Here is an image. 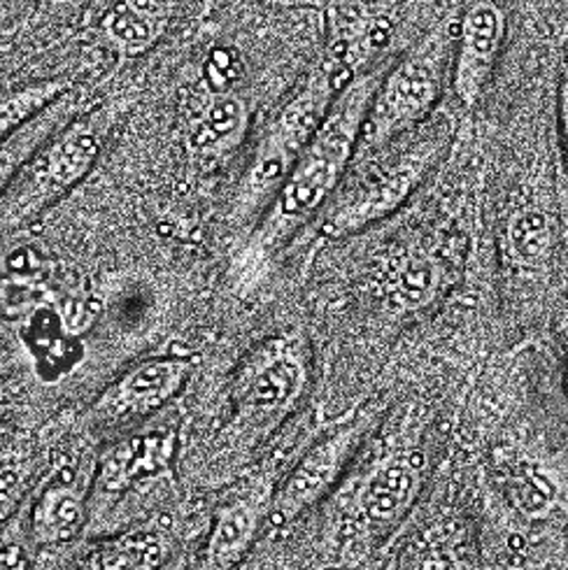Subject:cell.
<instances>
[{
  "mask_svg": "<svg viewBox=\"0 0 568 570\" xmlns=\"http://www.w3.org/2000/svg\"><path fill=\"white\" fill-rule=\"evenodd\" d=\"M452 47L454 23L443 19L399 57L394 66L384 68L361 128L354 161L371 157L435 115L438 100L450 85Z\"/></svg>",
  "mask_w": 568,
  "mask_h": 570,
  "instance_id": "5",
  "label": "cell"
},
{
  "mask_svg": "<svg viewBox=\"0 0 568 570\" xmlns=\"http://www.w3.org/2000/svg\"><path fill=\"white\" fill-rule=\"evenodd\" d=\"M557 117H559V140L564 154V168L568 177V49L559 66V89H557Z\"/></svg>",
  "mask_w": 568,
  "mask_h": 570,
  "instance_id": "23",
  "label": "cell"
},
{
  "mask_svg": "<svg viewBox=\"0 0 568 570\" xmlns=\"http://www.w3.org/2000/svg\"><path fill=\"white\" fill-rule=\"evenodd\" d=\"M273 491L268 475H254L219 503L203 548L205 570H231L243 561L264 522L271 520Z\"/></svg>",
  "mask_w": 568,
  "mask_h": 570,
  "instance_id": "11",
  "label": "cell"
},
{
  "mask_svg": "<svg viewBox=\"0 0 568 570\" xmlns=\"http://www.w3.org/2000/svg\"><path fill=\"white\" fill-rule=\"evenodd\" d=\"M371 426L373 414L361 412L315 440L275 487L271 520L280 524L294 522L305 510L329 497V491L341 480L347 463L364 443Z\"/></svg>",
  "mask_w": 568,
  "mask_h": 570,
  "instance_id": "7",
  "label": "cell"
},
{
  "mask_svg": "<svg viewBox=\"0 0 568 570\" xmlns=\"http://www.w3.org/2000/svg\"><path fill=\"white\" fill-rule=\"evenodd\" d=\"M128 98L106 96L75 115L26 164L0 198V230H17L57 205L96 168Z\"/></svg>",
  "mask_w": 568,
  "mask_h": 570,
  "instance_id": "3",
  "label": "cell"
},
{
  "mask_svg": "<svg viewBox=\"0 0 568 570\" xmlns=\"http://www.w3.org/2000/svg\"><path fill=\"white\" fill-rule=\"evenodd\" d=\"M77 85L75 77H47L0 94V142Z\"/></svg>",
  "mask_w": 568,
  "mask_h": 570,
  "instance_id": "20",
  "label": "cell"
},
{
  "mask_svg": "<svg viewBox=\"0 0 568 570\" xmlns=\"http://www.w3.org/2000/svg\"><path fill=\"white\" fill-rule=\"evenodd\" d=\"M29 475V456L23 452L0 454V522H6L17 508Z\"/></svg>",
  "mask_w": 568,
  "mask_h": 570,
  "instance_id": "22",
  "label": "cell"
},
{
  "mask_svg": "<svg viewBox=\"0 0 568 570\" xmlns=\"http://www.w3.org/2000/svg\"><path fill=\"white\" fill-rule=\"evenodd\" d=\"M0 570H31V561L19 546H6L0 550Z\"/></svg>",
  "mask_w": 568,
  "mask_h": 570,
  "instance_id": "25",
  "label": "cell"
},
{
  "mask_svg": "<svg viewBox=\"0 0 568 570\" xmlns=\"http://www.w3.org/2000/svg\"><path fill=\"white\" fill-rule=\"evenodd\" d=\"M247 126V98L226 80L208 75L187 121V149L200 164L224 161L243 142Z\"/></svg>",
  "mask_w": 568,
  "mask_h": 570,
  "instance_id": "12",
  "label": "cell"
},
{
  "mask_svg": "<svg viewBox=\"0 0 568 570\" xmlns=\"http://www.w3.org/2000/svg\"><path fill=\"white\" fill-rule=\"evenodd\" d=\"M21 382L14 377H0V426H3L17 410Z\"/></svg>",
  "mask_w": 568,
  "mask_h": 570,
  "instance_id": "24",
  "label": "cell"
},
{
  "mask_svg": "<svg viewBox=\"0 0 568 570\" xmlns=\"http://www.w3.org/2000/svg\"><path fill=\"white\" fill-rule=\"evenodd\" d=\"M175 448L173 431H147L121 438L102 450L94 463L89 527L119 505L128 491L166 475L175 461Z\"/></svg>",
  "mask_w": 568,
  "mask_h": 570,
  "instance_id": "9",
  "label": "cell"
},
{
  "mask_svg": "<svg viewBox=\"0 0 568 570\" xmlns=\"http://www.w3.org/2000/svg\"><path fill=\"white\" fill-rule=\"evenodd\" d=\"M192 371V361L185 356L161 354L138 361L96 396L89 410V424L119 426L149 417L183 392Z\"/></svg>",
  "mask_w": 568,
  "mask_h": 570,
  "instance_id": "10",
  "label": "cell"
},
{
  "mask_svg": "<svg viewBox=\"0 0 568 570\" xmlns=\"http://www.w3.org/2000/svg\"><path fill=\"white\" fill-rule=\"evenodd\" d=\"M501 482L510 503L527 520H546L559 503L557 478L529 456L508 454L501 461Z\"/></svg>",
  "mask_w": 568,
  "mask_h": 570,
  "instance_id": "18",
  "label": "cell"
},
{
  "mask_svg": "<svg viewBox=\"0 0 568 570\" xmlns=\"http://www.w3.org/2000/svg\"><path fill=\"white\" fill-rule=\"evenodd\" d=\"M94 463L87 469L63 465L42 482L31 508V535L38 546H66L89 527Z\"/></svg>",
  "mask_w": 568,
  "mask_h": 570,
  "instance_id": "13",
  "label": "cell"
},
{
  "mask_svg": "<svg viewBox=\"0 0 568 570\" xmlns=\"http://www.w3.org/2000/svg\"><path fill=\"white\" fill-rule=\"evenodd\" d=\"M166 542L151 531H124L98 540L75 570H159Z\"/></svg>",
  "mask_w": 568,
  "mask_h": 570,
  "instance_id": "19",
  "label": "cell"
},
{
  "mask_svg": "<svg viewBox=\"0 0 568 570\" xmlns=\"http://www.w3.org/2000/svg\"><path fill=\"white\" fill-rule=\"evenodd\" d=\"M445 277L448 268L441 254L424 245H412L390 264L384 289L396 309H420L441 294Z\"/></svg>",
  "mask_w": 568,
  "mask_h": 570,
  "instance_id": "17",
  "label": "cell"
},
{
  "mask_svg": "<svg viewBox=\"0 0 568 570\" xmlns=\"http://www.w3.org/2000/svg\"><path fill=\"white\" fill-rule=\"evenodd\" d=\"M550 240L548 222L540 213H522L510 224V247L512 254L525 264L536 262V258L546 252Z\"/></svg>",
  "mask_w": 568,
  "mask_h": 570,
  "instance_id": "21",
  "label": "cell"
},
{
  "mask_svg": "<svg viewBox=\"0 0 568 570\" xmlns=\"http://www.w3.org/2000/svg\"><path fill=\"white\" fill-rule=\"evenodd\" d=\"M91 102V94L87 87L75 85L57 100H51L45 110H40L33 119L26 121L21 128L0 142V198L14 183L19 170L31 161L33 154L57 131L75 117L80 115Z\"/></svg>",
  "mask_w": 568,
  "mask_h": 570,
  "instance_id": "16",
  "label": "cell"
},
{
  "mask_svg": "<svg viewBox=\"0 0 568 570\" xmlns=\"http://www.w3.org/2000/svg\"><path fill=\"white\" fill-rule=\"evenodd\" d=\"M452 142V119L435 112L371 157L354 161L364 166H359L361 170L352 185L335 191L322 210L320 236L326 240H343L392 217L443 164Z\"/></svg>",
  "mask_w": 568,
  "mask_h": 570,
  "instance_id": "2",
  "label": "cell"
},
{
  "mask_svg": "<svg viewBox=\"0 0 568 570\" xmlns=\"http://www.w3.org/2000/svg\"><path fill=\"white\" fill-rule=\"evenodd\" d=\"M310 382V347L298 331L268 335L241 361L228 382V443L254 448L303 399Z\"/></svg>",
  "mask_w": 568,
  "mask_h": 570,
  "instance_id": "6",
  "label": "cell"
},
{
  "mask_svg": "<svg viewBox=\"0 0 568 570\" xmlns=\"http://www.w3.org/2000/svg\"><path fill=\"white\" fill-rule=\"evenodd\" d=\"M427 475V459L420 450H403L382 456L361 478L356 510L373 527H392L418 501Z\"/></svg>",
  "mask_w": 568,
  "mask_h": 570,
  "instance_id": "14",
  "label": "cell"
},
{
  "mask_svg": "<svg viewBox=\"0 0 568 570\" xmlns=\"http://www.w3.org/2000/svg\"><path fill=\"white\" fill-rule=\"evenodd\" d=\"M508 36V17L497 0H469L454 26L450 91L473 110L492 82Z\"/></svg>",
  "mask_w": 568,
  "mask_h": 570,
  "instance_id": "8",
  "label": "cell"
},
{
  "mask_svg": "<svg viewBox=\"0 0 568 570\" xmlns=\"http://www.w3.org/2000/svg\"><path fill=\"white\" fill-rule=\"evenodd\" d=\"M175 0H115L100 17L98 33L121 59H140L170 29Z\"/></svg>",
  "mask_w": 568,
  "mask_h": 570,
  "instance_id": "15",
  "label": "cell"
},
{
  "mask_svg": "<svg viewBox=\"0 0 568 570\" xmlns=\"http://www.w3.org/2000/svg\"><path fill=\"white\" fill-rule=\"evenodd\" d=\"M382 72L384 68H373L352 75L333 98L317 131L262 213L259 226L252 233L254 254L268 256L282 249L305 224L322 215L341 189L354 164L361 128Z\"/></svg>",
  "mask_w": 568,
  "mask_h": 570,
  "instance_id": "1",
  "label": "cell"
},
{
  "mask_svg": "<svg viewBox=\"0 0 568 570\" xmlns=\"http://www.w3.org/2000/svg\"><path fill=\"white\" fill-rule=\"evenodd\" d=\"M57 3H68V0H57Z\"/></svg>",
  "mask_w": 568,
  "mask_h": 570,
  "instance_id": "26",
  "label": "cell"
},
{
  "mask_svg": "<svg viewBox=\"0 0 568 570\" xmlns=\"http://www.w3.org/2000/svg\"><path fill=\"white\" fill-rule=\"evenodd\" d=\"M345 59L329 51L303 75V80L284 100V106L271 119L252 151L236 194V215L245 217L256 210H266V205L298 161L301 151L317 131L333 98L345 87Z\"/></svg>",
  "mask_w": 568,
  "mask_h": 570,
  "instance_id": "4",
  "label": "cell"
}]
</instances>
